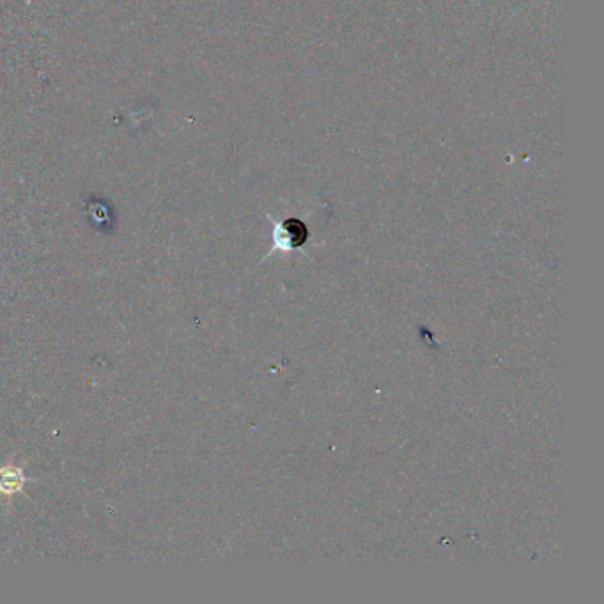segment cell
Instances as JSON below:
<instances>
[{"label":"cell","mask_w":604,"mask_h":604,"mask_svg":"<svg viewBox=\"0 0 604 604\" xmlns=\"http://www.w3.org/2000/svg\"><path fill=\"white\" fill-rule=\"evenodd\" d=\"M310 240V231L307 224L296 217L282 218L275 222L273 229L272 252H298L302 250Z\"/></svg>","instance_id":"1"},{"label":"cell","mask_w":604,"mask_h":604,"mask_svg":"<svg viewBox=\"0 0 604 604\" xmlns=\"http://www.w3.org/2000/svg\"><path fill=\"white\" fill-rule=\"evenodd\" d=\"M24 484L25 479L22 470L11 468V466H6V468L0 470V493H4V495L18 493Z\"/></svg>","instance_id":"2"}]
</instances>
